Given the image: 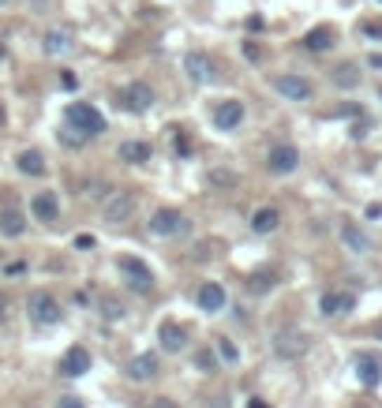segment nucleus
Listing matches in <instances>:
<instances>
[{"mask_svg": "<svg viewBox=\"0 0 382 408\" xmlns=\"http://www.w3.org/2000/svg\"><path fill=\"white\" fill-rule=\"evenodd\" d=\"M27 315H30V322H38V326H57L64 311H60L57 296L46 293V288H38V293L27 296Z\"/></svg>", "mask_w": 382, "mask_h": 408, "instance_id": "1", "label": "nucleus"}, {"mask_svg": "<svg viewBox=\"0 0 382 408\" xmlns=\"http://www.w3.org/2000/svg\"><path fill=\"white\" fill-rule=\"evenodd\" d=\"M68 124H71L79 135H86V139H94V135L105 132V116L97 113L94 105H86V101H71V105H68Z\"/></svg>", "mask_w": 382, "mask_h": 408, "instance_id": "2", "label": "nucleus"}, {"mask_svg": "<svg viewBox=\"0 0 382 408\" xmlns=\"http://www.w3.org/2000/svg\"><path fill=\"white\" fill-rule=\"evenodd\" d=\"M120 274L128 277V288L132 293H150L154 288V270L143 262V259H135V255H120Z\"/></svg>", "mask_w": 382, "mask_h": 408, "instance_id": "3", "label": "nucleus"}, {"mask_svg": "<svg viewBox=\"0 0 382 408\" xmlns=\"http://www.w3.org/2000/svg\"><path fill=\"white\" fill-rule=\"evenodd\" d=\"M191 229V221L184 218L180 210H158L154 218H150V232L154 236H184Z\"/></svg>", "mask_w": 382, "mask_h": 408, "instance_id": "4", "label": "nucleus"}, {"mask_svg": "<svg viewBox=\"0 0 382 408\" xmlns=\"http://www.w3.org/2000/svg\"><path fill=\"white\" fill-rule=\"evenodd\" d=\"M274 90L281 94V98H289V101H308L311 98V83L303 79V75H274Z\"/></svg>", "mask_w": 382, "mask_h": 408, "instance_id": "5", "label": "nucleus"}, {"mask_svg": "<svg viewBox=\"0 0 382 408\" xmlns=\"http://www.w3.org/2000/svg\"><path fill=\"white\" fill-rule=\"evenodd\" d=\"M240 124H244V101L228 98V101L214 105V127L217 132H236Z\"/></svg>", "mask_w": 382, "mask_h": 408, "instance_id": "6", "label": "nucleus"}, {"mask_svg": "<svg viewBox=\"0 0 382 408\" xmlns=\"http://www.w3.org/2000/svg\"><path fill=\"white\" fill-rule=\"evenodd\" d=\"M120 105H124L128 113H146L150 105H154V90H150L146 83H128V87L120 90Z\"/></svg>", "mask_w": 382, "mask_h": 408, "instance_id": "7", "label": "nucleus"}, {"mask_svg": "<svg viewBox=\"0 0 382 408\" xmlns=\"http://www.w3.org/2000/svg\"><path fill=\"white\" fill-rule=\"evenodd\" d=\"M296 165H300V150L289 146V143H281V146H274V150L266 154V169H270V173H278V176L292 173Z\"/></svg>", "mask_w": 382, "mask_h": 408, "instance_id": "8", "label": "nucleus"}, {"mask_svg": "<svg viewBox=\"0 0 382 408\" xmlns=\"http://www.w3.org/2000/svg\"><path fill=\"white\" fill-rule=\"evenodd\" d=\"M135 195L132 191H116L113 199L105 202V221H113V225H120V221H132L135 218Z\"/></svg>", "mask_w": 382, "mask_h": 408, "instance_id": "9", "label": "nucleus"}, {"mask_svg": "<svg viewBox=\"0 0 382 408\" xmlns=\"http://www.w3.org/2000/svg\"><path fill=\"white\" fill-rule=\"evenodd\" d=\"M90 371V352L83 345H71L68 352L60 356V374H68V379H79V374Z\"/></svg>", "mask_w": 382, "mask_h": 408, "instance_id": "10", "label": "nucleus"}, {"mask_svg": "<svg viewBox=\"0 0 382 408\" xmlns=\"http://www.w3.org/2000/svg\"><path fill=\"white\" fill-rule=\"evenodd\" d=\"M274 349L281 356H300V352H308V334L303 330H278Z\"/></svg>", "mask_w": 382, "mask_h": 408, "instance_id": "11", "label": "nucleus"}, {"mask_svg": "<svg viewBox=\"0 0 382 408\" xmlns=\"http://www.w3.org/2000/svg\"><path fill=\"white\" fill-rule=\"evenodd\" d=\"M158 341H161V349H165V352H180L184 345H188V330H184L180 322L165 318V322L158 326Z\"/></svg>", "mask_w": 382, "mask_h": 408, "instance_id": "12", "label": "nucleus"}, {"mask_svg": "<svg viewBox=\"0 0 382 408\" xmlns=\"http://www.w3.org/2000/svg\"><path fill=\"white\" fill-rule=\"evenodd\" d=\"M30 213H34L38 221L53 225V221L60 218V202H57V195H53V191H38L34 202H30Z\"/></svg>", "mask_w": 382, "mask_h": 408, "instance_id": "13", "label": "nucleus"}, {"mask_svg": "<svg viewBox=\"0 0 382 408\" xmlns=\"http://www.w3.org/2000/svg\"><path fill=\"white\" fill-rule=\"evenodd\" d=\"M158 374V356L154 352H139V356L128 363V379L132 382H150Z\"/></svg>", "mask_w": 382, "mask_h": 408, "instance_id": "14", "label": "nucleus"}, {"mask_svg": "<svg viewBox=\"0 0 382 408\" xmlns=\"http://www.w3.org/2000/svg\"><path fill=\"white\" fill-rule=\"evenodd\" d=\"M27 232V213L19 210V206H4L0 210V236H23Z\"/></svg>", "mask_w": 382, "mask_h": 408, "instance_id": "15", "label": "nucleus"}, {"mask_svg": "<svg viewBox=\"0 0 382 408\" xmlns=\"http://www.w3.org/2000/svg\"><path fill=\"white\" fill-rule=\"evenodd\" d=\"M195 300H199V307L210 311V315H214V311H225V288L217 281H206L199 293H195Z\"/></svg>", "mask_w": 382, "mask_h": 408, "instance_id": "16", "label": "nucleus"}, {"mask_svg": "<svg viewBox=\"0 0 382 408\" xmlns=\"http://www.w3.org/2000/svg\"><path fill=\"white\" fill-rule=\"evenodd\" d=\"M116 157L128 161V165H146L150 161V143H139V139H128V143L116 146Z\"/></svg>", "mask_w": 382, "mask_h": 408, "instance_id": "17", "label": "nucleus"}, {"mask_svg": "<svg viewBox=\"0 0 382 408\" xmlns=\"http://www.w3.org/2000/svg\"><path fill=\"white\" fill-rule=\"evenodd\" d=\"M356 374H360V382L364 386H378L382 382V360L378 356H356Z\"/></svg>", "mask_w": 382, "mask_h": 408, "instance_id": "18", "label": "nucleus"}, {"mask_svg": "<svg viewBox=\"0 0 382 408\" xmlns=\"http://www.w3.org/2000/svg\"><path fill=\"white\" fill-rule=\"evenodd\" d=\"M334 38H337L334 27H315V30L303 34V49H308V52H326L334 45Z\"/></svg>", "mask_w": 382, "mask_h": 408, "instance_id": "19", "label": "nucleus"}, {"mask_svg": "<svg viewBox=\"0 0 382 408\" xmlns=\"http://www.w3.org/2000/svg\"><path fill=\"white\" fill-rule=\"evenodd\" d=\"M319 307H322L326 318H334V315H345V311H353V307H356V296H348V293H326Z\"/></svg>", "mask_w": 382, "mask_h": 408, "instance_id": "20", "label": "nucleus"}, {"mask_svg": "<svg viewBox=\"0 0 382 408\" xmlns=\"http://www.w3.org/2000/svg\"><path fill=\"white\" fill-rule=\"evenodd\" d=\"M184 71H188L191 83H206L210 79V57L206 52H188L184 57Z\"/></svg>", "mask_w": 382, "mask_h": 408, "instance_id": "21", "label": "nucleus"}, {"mask_svg": "<svg viewBox=\"0 0 382 408\" xmlns=\"http://www.w3.org/2000/svg\"><path fill=\"white\" fill-rule=\"evenodd\" d=\"M15 165H19V173L23 176H41L46 173V157H41V150H19Z\"/></svg>", "mask_w": 382, "mask_h": 408, "instance_id": "22", "label": "nucleus"}, {"mask_svg": "<svg viewBox=\"0 0 382 408\" xmlns=\"http://www.w3.org/2000/svg\"><path fill=\"white\" fill-rule=\"evenodd\" d=\"M281 225V213L274 206H263V210H255V218H251V229H255L259 236H266V232H274Z\"/></svg>", "mask_w": 382, "mask_h": 408, "instance_id": "23", "label": "nucleus"}, {"mask_svg": "<svg viewBox=\"0 0 382 408\" xmlns=\"http://www.w3.org/2000/svg\"><path fill=\"white\" fill-rule=\"evenodd\" d=\"M341 240L348 244V251H356V255H367V251H371V240L356 229L353 221H345V225H341Z\"/></svg>", "mask_w": 382, "mask_h": 408, "instance_id": "24", "label": "nucleus"}, {"mask_svg": "<svg viewBox=\"0 0 382 408\" xmlns=\"http://www.w3.org/2000/svg\"><path fill=\"white\" fill-rule=\"evenodd\" d=\"M41 49L49 52V57H60V52H71V34L68 30H49L46 41H41Z\"/></svg>", "mask_w": 382, "mask_h": 408, "instance_id": "25", "label": "nucleus"}, {"mask_svg": "<svg viewBox=\"0 0 382 408\" xmlns=\"http://www.w3.org/2000/svg\"><path fill=\"white\" fill-rule=\"evenodd\" d=\"M334 83H337V87H345V90L360 87V68H356V64H341V68L334 71Z\"/></svg>", "mask_w": 382, "mask_h": 408, "instance_id": "26", "label": "nucleus"}, {"mask_svg": "<svg viewBox=\"0 0 382 408\" xmlns=\"http://www.w3.org/2000/svg\"><path fill=\"white\" fill-rule=\"evenodd\" d=\"M206 180H210V188H225V191L240 184V176L228 173V169H210V176H206Z\"/></svg>", "mask_w": 382, "mask_h": 408, "instance_id": "27", "label": "nucleus"}, {"mask_svg": "<svg viewBox=\"0 0 382 408\" xmlns=\"http://www.w3.org/2000/svg\"><path fill=\"white\" fill-rule=\"evenodd\" d=\"M217 356H221L225 363H236V360H240V349H236L228 337H217Z\"/></svg>", "mask_w": 382, "mask_h": 408, "instance_id": "28", "label": "nucleus"}, {"mask_svg": "<svg viewBox=\"0 0 382 408\" xmlns=\"http://www.w3.org/2000/svg\"><path fill=\"white\" fill-rule=\"evenodd\" d=\"M195 367H199V371H206V374H214V371H217V356H214L210 349H203L199 356H195Z\"/></svg>", "mask_w": 382, "mask_h": 408, "instance_id": "29", "label": "nucleus"}, {"mask_svg": "<svg viewBox=\"0 0 382 408\" xmlns=\"http://www.w3.org/2000/svg\"><path fill=\"white\" fill-rule=\"evenodd\" d=\"M86 195H90V199H105L109 195V184H105V180H90V184H86Z\"/></svg>", "mask_w": 382, "mask_h": 408, "instance_id": "30", "label": "nucleus"}, {"mask_svg": "<svg viewBox=\"0 0 382 408\" xmlns=\"http://www.w3.org/2000/svg\"><path fill=\"white\" fill-rule=\"evenodd\" d=\"M102 311H105V318H120V315H124V307H120L113 296H105V300H102Z\"/></svg>", "mask_w": 382, "mask_h": 408, "instance_id": "31", "label": "nucleus"}, {"mask_svg": "<svg viewBox=\"0 0 382 408\" xmlns=\"http://www.w3.org/2000/svg\"><path fill=\"white\" fill-rule=\"evenodd\" d=\"M172 146H177V154H180V157H188V154H191V139L184 135V132L177 135V143H172Z\"/></svg>", "mask_w": 382, "mask_h": 408, "instance_id": "32", "label": "nucleus"}, {"mask_svg": "<svg viewBox=\"0 0 382 408\" xmlns=\"http://www.w3.org/2000/svg\"><path fill=\"white\" fill-rule=\"evenodd\" d=\"M150 408H180V405L172 401V397H154V401H150Z\"/></svg>", "mask_w": 382, "mask_h": 408, "instance_id": "33", "label": "nucleus"}, {"mask_svg": "<svg viewBox=\"0 0 382 408\" xmlns=\"http://www.w3.org/2000/svg\"><path fill=\"white\" fill-rule=\"evenodd\" d=\"M244 52H247V60H259V57H263V49H259L255 41H244Z\"/></svg>", "mask_w": 382, "mask_h": 408, "instance_id": "34", "label": "nucleus"}, {"mask_svg": "<svg viewBox=\"0 0 382 408\" xmlns=\"http://www.w3.org/2000/svg\"><path fill=\"white\" fill-rule=\"evenodd\" d=\"M364 34L367 38H382V23H364Z\"/></svg>", "mask_w": 382, "mask_h": 408, "instance_id": "35", "label": "nucleus"}, {"mask_svg": "<svg viewBox=\"0 0 382 408\" xmlns=\"http://www.w3.org/2000/svg\"><path fill=\"white\" fill-rule=\"evenodd\" d=\"M60 408H83V401H75V397H60Z\"/></svg>", "mask_w": 382, "mask_h": 408, "instance_id": "36", "label": "nucleus"}, {"mask_svg": "<svg viewBox=\"0 0 382 408\" xmlns=\"http://www.w3.org/2000/svg\"><path fill=\"white\" fill-rule=\"evenodd\" d=\"M60 83H64L68 90H75V75H71V71H64V75H60Z\"/></svg>", "mask_w": 382, "mask_h": 408, "instance_id": "37", "label": "nucleus"}, {"mask_svg": "<svg viewBox=\"0 0 382 408\" xmlns=\"http://www.w3.org/2000/svg\"><path fill=\"white\" fill-rule=\"evenodd\" d=\"M371 68H382V52H375V57H371Z\"/></svg>", "mask_w": 382, "mask_h": 408, "instance_id": "38", "label": "nucleus"}, {"mask_svg": "<svg viewBox=\"0 0 382 408\" xmlns=\"http://www.w3.org/2000/svg\"><path fill=\"white\" fill-rule=\"evenodd\" d=\"M375 337H378V341H382V318H378V322H375Z\"/></svg>", "mask_w": 382, "mask_h": 408, "instance_id": "39", "label": "nucleus"}, {"mask_svg": "<svg viewBox=\"0 0 382 408\" xmlns=\"http://www.w3.org/2000/svg\"><path fill=\"white\" fill-rule=\"evenodd\" d=\"M4 307H8V300H4V296H0V318H4Z\"/></svg>", "mask_w": 382, "mask_h": 408, "instance_id": "40", "label": "nucleus"}, {"mask_svg": "<svg viewBox=\"0 0 382 408\" xmlns=\"http://www.w3.org/2000/svg\"><path fill=\"white\" fill-rule=\"evenodd\" d=\"M4 120H8V113H4V105H0V127H4Z\"/></svg>", "mask_w": 382, "mask_h": 408, "instance_id": "41", "label": "nucleus"}, {"mask_svg": "<svg viewBox=\"0 0 382 408\" xmlns=\"http://www.w3.org/2000/svg\"><path fill=\"white\" fill-rule=\"evenodd\" d=\"M251 408H266V405L263 401H251Z\"/></svg>", "mask_w": 382, "mask_h": 408, "instance_id": "42", "label": "nucleus"}, {"mask_svg": "<svg viewBox=\"0 0 382 408\" xmlns=\"http://www.w3.org/2000/svg\"><path fill=\"white\" fill-rule=\"evenodd\" d=\"M4 52H8V49H4V41H0V60H4Z\"/></svg>", "mask_w": 382, "mask_h": 408, "instance_id": "43", "label": "nucleus"}, {"mask_svg": "<svg viewBox=\"0 0 382 408\" xmlns=\"http://www.w3.org/2000/svg\"><path fill=\"white\" fill-rule=\"evenodd\" d=\"M4 4H12V0H0V8H4Z\"/></svg>", "mask_w": 382, "mask_h": 408, "instance_id": "44", "label": "nucleus"}]
</instances>
